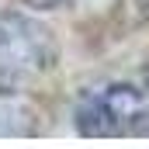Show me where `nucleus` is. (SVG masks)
<instances>
[{
	"mask_svg": "<svg viewBox=\"0 0 149 149\" xmlns=\"http://www.w3.org/2000/svg\"><path fill=\"white\" fill-rule=\"evenodd\" d=\"M28 7H35V10H56V7H63V3H70V0H24Z\"/></svg>",
	"mask_w": 149,
	"mask_h": 149,
	"instance_id": "20e7f679",
	"label": "nucleus"
},
{
	"mask_svg": "<svg viewBox=\"0 0 149 149\" xmlns=\"http://www.w3.org/2000/svg\"><path fill=\"white\" fill-rule=\"evenodd\" d=\"M76 132L87 139L149 135V90L142 80H104L80 94L73 108Z\"/></svg>",
	"mask_w": 149,
	"mask_h": 149,
	"instance_id": "f257e3e1",
	"label": "nucleus"
},
{
	"mask_svg": "<svg viewBox=\"0 0 149 149\" xmlns=\"http://www.w3.org/2000/svg\"><path fill=\"white\" fill-rule=\"evenodd\" d=\"M139 80H142V87H146V90H149V63H146V70L139 73Z\"/></svg>",
	"mask_w": 149,
	"mask_h": 149,
	"instance_id": "423d86ee",
	"label": "nucleus"
},
{
	"mask_svg": "<svg viewBox=\"0 0 149 149\" xmlns=\"http://www.w3.org/2000/svg\"><path fill=\"white\" fill-rule=\"evenodd\" d=\"M59 63V45L52 31L21 10L0 14V90L21 94Z\"/></svg>",
	"mask_w": 149,
	"mask_h": 149,
	"instance_id": "f03ea898",
	"label": "nucleus"
},
{
	"mask_svg": "<svg viewBox=\"0 0 149 149\" xmlns=\"http://www.w3.org/2000/svg\"><path fill=\"white\" fill-rule=\"evenodd\" d=\"M132 3H135V10H139V14L149 21V0H132Z\"/></svg>",
	"mask_w": 149,
	"mask_h": 149,
	"instance_id": "39448f33",
	"label": "nucleus"
},
{
	"mask_svg": "<svg viewBox=\"0 0 149 149\" xmlns=\"http://www.w3.org/2000/svg\"><path fill=\"white\" fill-rule=\"evenodd\" d=\"M35 132V114L17 101V94L0 90V135H28Z\"/></svg>",
	"mask_w": 149,
	"mask_h": 149,
	"instance_id": "7ed1b4c3",
	"label": "nucleus"
}]
</instances>
